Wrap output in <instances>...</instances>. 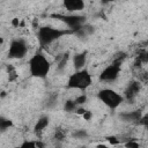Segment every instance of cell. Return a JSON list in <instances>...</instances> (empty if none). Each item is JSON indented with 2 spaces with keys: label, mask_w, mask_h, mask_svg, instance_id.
<instances>
[{
  "label": "cell",
  "mask_w": 148,
  "mask_h": 148,
  "mask_svg": "<svg viewBox=\"0 0 148 148\" xmlns=\"http://www.w3.org/2000/svg\"><path fill=\"white\" fill-rule=\"evenodd\" d=\"M120 64L117 62H111L109 66H106L99 74V81L103 82H113L117 80V77L119 76L120 73Z\"/></svg>",
  "instance_id": "7"
},
{
  "label": "cell",
  "mask_w": 148,
  "mask_h": 148,
  "mask_svg": "<svg viewBox=\"0 0 148 148\" xmlns=\"http://www.w3.org/2000/svg\"><path fill=\"white\" fill-rule=\"evenodd\" d=\"M37 142V147H39V148H42V147H44L45 145L43 143V142H40V141H36Z\"/></svg>",
  "instance_id": "30"
},
{
  "label": "cell",
  "mask_w": 148,
  "mask_h": 148,
  "mask_svg": "<svg viewBox=\"0 0 148 148\" xmlns=\"http://www.w3.org/2000/svg\"><path fill=\"white\" fill-rule=\"evenodd\" d=\"M73 31L67 28V29H58V28H53L50 25H44L40 27L37 31V39L39 42L40 46H47L50 44H52L53 42L58 40L61 37H65L67 35H72Z\"/></svg>",
  "instance_id": "2"
},
{
  "label": "cell",
  "mask_w": 148,
  "mask_h": 148,
  "mask_svg": "<svg viewBox=\"0 0 148 148\" xmlns=\"http://www.w3.org/2000/svg\"><path fill=\"white\" fill-rule=\"evenodd\" d=\"M84 112H86V109H84V108H82V106H77V109L75 110V113H76V114H79V116H82Z\"/></svg>",
  "instance_id": "28"
},
{
  "label": "cell",
  "mask_w": 148,
  "mask_h": 148,
  "mask_svg": "<svg viewBox=\"0 0 148 148\" xmlns=\"http://www.w3.org/2000/svg\"><path fill=\"white\" fill-rule=\"evenodd\" d=\"M6 69H7V73H8V80H9L10 82H12V81H15V80L17 79V73H16L15 67L12 66V65H7Z\"/></svg>",
  "instance_id": "16"
},
{
  "label": "cell",
  "mask_w": 148,
  "mask_h": 148,
  "mask_svg": "<svg viewBox=\"0 0 148 148\" xmlns=\"http://www.w3.org/2000/svg\"><path fill=\"white\" fill-rule=\"evenodd\" d=\"M68 60H69V52H65V53L59 54L56 58V61H57V71L58 72L65 71V68H66V66L68 64Z\"/></svg>",
  "instance_id": "13"
},
{
  "label": "cell",
  "mask_w": 148,
  "mask_h": 148,
  "mask_svg": "<svg viewBox=\"0 0 148 148\" xmlns=\"http://www.w3.org/2000/svg\"><path fill=\"white\" fill-rule=\"evenodd\" d=\"M77 109V104L75 101L73 99H68L65 102V105H64V110L66 112H75V110Z\"/></svg>",
  "instance_id": "15"
},
{
  "label": "cell",
  "mask_w": 148,
  "mask_h": 148,
  "mask_svg": "<svg viewBox=\"0 0 148 148\" xmlns=\"http://www.w3.org/2000/svg\"><path fill=\"white\" fill-rule=\"evenodd\" d=\"M51 69V61L42 51H37L29 60V71L31 76L45 79Z\"/></svg>",
  "instance_id": "1"
},
{
  "label": "cell",
  "mask_w": 148,
  "mask_h": 148,
  "mask_svg": "<svg viewBox=\"0 0 148 148\" xmlns=\"http://www.w3.org/2000/svg\"><path fill=\"white\" fill-rule=\"evenodd\" d=\"M20 23H21V22H20V20H18L17 17H14V18L12 20V25H13L14 28H18V27H20Z\"/></svg>",
  "instance_id": "27"
},
{
  "label": "cell",
  "mask_w": 148,
  "mask_h": 148,
  "mask_svg": "<svg viewBox=\"0 0 148 148\" xmlns=\"http://www.w3.org/2000/svg\"><path fill=\"white\" fill-rule=\"evenodd\" d=\"M87 54H88L87 51H82L73 56V66L76 71L84 68V65L87 62Z\"/></svg>",
  "instance_id": "12"
},
{
  "label": "cell",
  "mask_w": 148,
  "mask_h": 148,
  "mask_svg": "<svg viewBox=\"0 0 148 148\" xmlns=\"http://www.w3.org/2000/svg\"><path fill=\"white\" fill-rule=\"evenodd\" d=\"M138 124H139V125H142V126L148 125V113L142 114V117H141V119L139 120V123H138Z\"/></svg>",
  "instance_id": "25"
},
{
  "label": "cell",
  "mask_w": 148,
  "mask_h": 148,
  "mask_svg": "<svg viewBox=\"0 0 148 148\" xmlns=\"http://www.w3.org/2000/svg\"><path fill=\"white\" fill-rule=\"evenodd\" d=\"M140 90H141V82L139 80H132L131 82H128L124 91V99L132 103L138 96V94L140 92Z\"/></svg>",
  "instance_id": "8"
},
{
  "label": "cell",
  "mask_w": 148,
  "mask_h": 148,
  "mask_svg": "<svg viewBox=\"0 0 148 148\" xmlns=\"http://www.w3.org/2000/svg\"><path fill=\"white\" fill-rule=\"evenodd\" d=\"M125 146H126V147H139L140 143H139L138 141H135L134 138H131V139L125 143Z\"/></svg>",
  "instance_id": "23"
},
{
  "label": "cell",
  "mask_w": 148,
  "mask_h": 148,
  "mask_svg": "<svg viewBox=\"0 0 148 148\" xmlns=\"http://www.w3.org/2000/svg\"><path fill=\"white\" fill-rule=\"evenodd\" d=\"M111 1H112V0H101V3H102V5H108V3L111 2Z\"/></svg>",
  "instance_id": "29"
},
{
  "label": "cell",
  "mask_w": 148,
  "mask_h": 148,
  "mask_svg": "<svg viewBox=\"0 0 148 148\" xmlns=\"http://www.w3.org/2000/svg\"><path fill=\"white\" fill-rule=\"evenodd\" d=\"M145 128H146V130L148 131V125H146V126H145Z\"/></svg>",
  "instance_id": "31"
},
{
  "label": "cell",
  "mask_w": 148,
  "mask_h": 148,
  "mask_svg": "<svg viewBox=\"0 0 148 148\" xmlns=\"http://www.w3.org/2000/svg\"><path fill=\"white\" fill-rule=\"evenodd\" d=\"M51 17L60 20L61 22H64L65 24H67V27L74 32L77 28H80L82 24H84L86 22V16L82 15H74V14H68V15H64V14H52Z\"/></svg>",
  "instance_id": "6"
},
{
  "label": "cell",
  "mask_w": 148,
  "mask_h": 148,
  "mask_svg": "<svg viewBox=\"0 0 148 148\" xmlns=\"http://www.w3.org/2000/svg\"><path fill=\"white\" fill-rule=\"evenodd\" d=\"M138 80L142 83V82H148V72H145V71H140L138 72Z\"/></svg>",
  "instance_id": "19"
},
{
  "label": "cell",
  "mask_w": 148,
  "mask_h": 148,
  "mask_svg": "<svg viewBox=\"0 0 148 148\" xmlns=\"http://www.w3.org/2000/svg\"><path fill=\"white\" fill-rule=\"evenodd\" d=\"M91 75L87 68L77 69L71 76L67 81V87L71 89H79V90H86L91 84Z\"/></svg>",
  "instance_id": "3"
},
{
  "label": "cell",
  "mask_w": 148,
  "mask_h": 148,
  "mask_svg": "<svg viewBox=\"0 0 148 148\" xmlns=\"http://www.w3.org/2000/svg\"><path fill=\"white\" fill-rule=\"evenodd\" d=\"M53 139L56 141H64L66 139V131L62 127H57L53 133Z\"/></svg>",
  "instance_id": "14"
},
{
  "label": "cell",
  "mask_w": 148,
  "mask_h": 148,
  "mask_svg": "<svg viewBox=\"0 0 148 148\" xmlns=\"http://www.w3.org/2000/svg\"><path fill=\"white\" fill-rule=\"evenodd\" d=\"M57 99H58L57 95H51L50 98H49L47 102H46V108H53V106L57 104Z\"/></svg>",
  "instance_id": "20"
},
{
  "label": "cell",
  "mask_w": 148,
  "mask_h": 148,
  "mask_svg": "<svg viewBox=\"0 0 148 148\" xmlns=\"http://www.w3.org/2000/svg\"><path fill=\"white\" fill-rule=\"evenodd\" d=\"M22 148H27V147H31V148H35L37 147V142L36 141H24L22 145H21Z\"/></svg>",
  "instance_id": "24"
},
{
  "label": "cell",
  "mask_w": 148,
  "mask_h": 148,
  "mask_svg": "<svg viewBox=\"0 0 148 148\" xmlns=\"http://www.w3.org/2000/svg\"><path fill=\"white\" fill-rule=\"evenodd\" d=\"M64 7L69 13L80 12L84 9V1L83 0H62Z\"/></svg>",
  "instance_id": "10"
},
{
  "label": "cell",
  "mask_w": 148,
  "mask_h": 148,
  "mask_svg": "<svg viewBox=\"0 0 148 148\" xmlns=\"http://www.w3.org/2000/svg\"><path fill=\"white\" fill-rule=\"evenodd\" d=\"M10 126H13V123H12L10 119H7L5 117H1L0 118V130H1V132H5Z\"/></svg>",
  "instance_id": "17"
},
{
  "label": "cell",
  "mask_w": 148,
  "mask_h": 148,
  "mask_svg": "<svg viewBox=\"0 0 148 148\" xmlns=\"http://www.w3.org/2000/svg\"><path fill=\"white\" fill-rule=\"evenodd\" d=\"M74 101L76 102L77 105H82V104H84V103L87 102V95H86V94H81V95L77 96Z\"/></svg>",
  "instance_id": "22"
},
{
  "label": "cell",
  "mask_w": 148,
  "mask_h": 148,
  "mask_svg": "<svg viewBox=\"0 0 148 148\" xmlns=\"http://www.w3.org/2000/svg\"><path fill=\"white\" fill-rule=\"evenodd\" d=\"M28 52V44L23 38H14L8 49L9 59H22Z\"/></svg>",
  "instance_id": "5"
},
{
  "label": "cell",
  "mask_w": 148,
  "mask_h": 148,
  "mask_svg": "<svg viewBox=\"0 0 148 148\" xmlns=\"http://www.w3.org/2000/svg\"><path fill=\"white\" fill-rule=\"evenodd\" d=\"M141 117H142V111L141 110H133V111L121 112L119 114V118L123 121H126V123H139Z\"/></svg>",
  "instance_id": "9"
},
{
  "label": "cell",
  "mask_w": 148,
  "mask_h": 148,
  "mask_svg": "<svg viewBox=\"0 0 148 148\" xmlns=\"http://www.w3.org/2000/svg\"><path fill=\"white\" fill-rule=\"evenodd\" d=\"M82 118H83L84 120H90V119L92 118V112L89 111V110H86V112L82 114Z\"/></svg>",
  "instance_id": "26"
},
{
  "label": "cell",
  "mask_w": 148,
  "mask_h": 148,
  "mask_svg": "<svg viewBox=\"0 0 148 148\" xmlns=\"http://www.w3.org/2000/svg\"><path fill=\"white\" fill-rule=\"evenodd\" d=\"M49 124H50V118H49V116H42V117L37 120V123L35 124V126H34V134H35L37 138H42V134H43L44 130L49 126Z\"/></svg>",
  "instance_id": "11"
},
{
  "label": "cell",
  "mask_w": 148,
  "mask_h": 148,
  "mask_svg": "<svg viewBox=\"0 0 148 148\" xmlns=\"http://www.w3.org/2000/svg\"><path fill=\"white\" fill-rule=\"evenodd\" d=\"M87 136H88V133H87L86 130H77V131H75V132L73 133V138L79 139V140H81V139H86Z\"/></svg>",
  "instance_id": "18"
},
{
  "label": "cell",
  "mask_w": 148,
  "mask_h": 148,
  "mask_svg": "<svg viewBox=\"0 0 148 148\" xmlns=\"http://www.w3.org/2000/svg\"><path fill=\"white\" fill-rule=\"evenodd\" d=\"M97 97L103 104H105L111 110L117 109L124 102V96H121L117 91H114L112 89H109V88L101 89L97 92Z\"/></svg>",
  "instance_id": "4"
},
{
  "label": "cell",
  "mask_w": 148,
  "mask_h": 148,
  "mask_svg": "<svg viewBox=\"0 0 148 148\" xmlns=\"http://www.w3.org/2000/svg\"><path fill=\"white\" fill-rule=\"evenodd\" d=\"M105 139H106V141H109L110 145H113V146H117V145L120 143V140L117 139V136H114V135H109Z\"/></svg>",
  "instance_id": "21"
}]
</instances>
